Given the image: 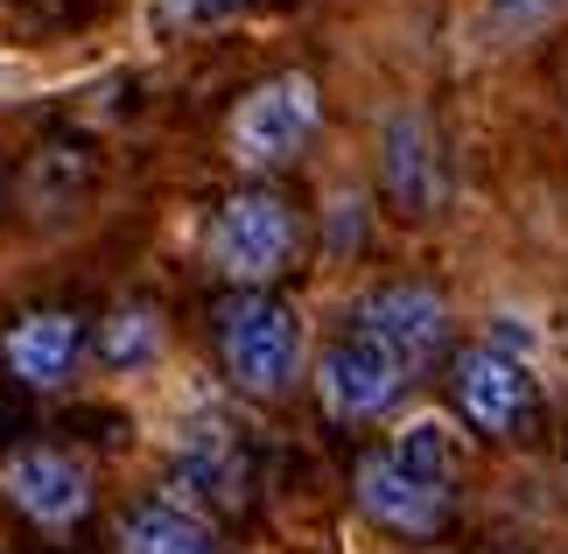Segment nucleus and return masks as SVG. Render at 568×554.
Masks as SVG:
<instances>
[{
  "mask_svg": "<svg viewBox=\"0 0 568 554\" xmlns=\"http://www.w3.org/2000/svg\"><path fill=\"white\" fill-rule=\"evenodd\" d=\"M352 330H365L373 344H386L407 372H428V359L449 344V302L428 281H386L358 302Z\"/></svg>",
  "mask_w": 568,
  "mask_h": 554,
  "instance_id": "obj_6",
  "label": "nucleus"
},
{
  "mask_svg": "<svg viewBox=\"0 0 568 554\" xmlns=\"http://www.w3.org/2000/svg\"><path fill=\"white\" fill-rule=\"evenodd\" d=\"M120 554H225L204 520H190L169 498H141L120 513Z\"/></svg>",
  "mask_w": 568,
  "mask_h": 554,
  "instance_id": "obj_11",
  "label": "nucleus"
},
{
  "mask_svg": "<svg viewBox=\"0 0 568 554\" xmlns=\"http://www.w3.org/2000/svg\"><path fill=\"white\" fill-rule=\"evenodd\" d=\"M352 484H358V505L386 526V534L435 541L449 526V492H435V484H422L414 471H400L393 450H365L358 471H352Z\"/></svg>",
  "mask_w": 568,
  "mask_h": 554,
  "instance_id": "obj_8",
  "label": "nucleus"
},
{
  "mask_svg": "<svg viewBox=\"0 0 568 554\" xmlns=\"http://www.w3.org/2000/svg\"><path fill=\"white\" fill-rule=\"evenodd\" d=\"M217 359L253 401H281L302 372V316L267 288H232L217 302Z\"/></svg>",
  "mask_w": 568,
  "mask_h": 554,
  "instance_id": "obj_1",
  "label": "nucleus"
},
{
  "mask_svg": "<svg viewBox=\"0 0 568 554\" xmlns=\"http://www.w3.org/2000/svg\"><path fill=\"white\" fill-rule=\"evenodd\" d=\"M176 484L183 492H196V498H225V505H239V492H246V471H239V456H232V442H225V429H211L196 450L176 463Z\"/></svg>",
  "mask_w": 568,
  "mask_h": 554,
  "instance_id": "obj_14",
  "label": "nucleus"
},
{
  "mask_svg": "<svg viewBox=\"0 0 568 554\" xmlns=\"http://www.w3.org/2000/svg\"><path fill=\"white\" fill-rule=\"evenodd\" d=\"M561 8H568V0H485V36L491 42H519V36L548 29Z\"/></svg>",
  "mask_w": 568,
  "mask_h": 554,
  "instance_id": "obj_15",
  "label": "nucleus"
},
{
  "mask_svg": "<svg viewBox=\"0 0 568 554\" xmlns=\"http://www.w3.org/2000/svg\"><path fill=\"white\" fill-rule=\"evenodd\" d=\"M239 8V0H148V21L162 36H196V29H217Z\"/></svg>",
  "mask_w": 568,
  "mask_h": 554,
  "instance_id": "obj_16",
  "label": "nucleus"
},
{
  "mask_svg": "<svg viewBox=\"0 0 568 554\" xmlns=\"http://www.w3.org/2000/svg\"><path fill=\"white\" fill-rule=\"evenodd\" d=\"M407 380L414 372L393 359L386 344L365 338V330H344V338L323 351V365H316V393H323V407H331L337 421H379L407 393Z\"/></svg>",
  "mask_w": 568,
  "mask_h": 554,
  "instance_id": "obj_5",
  "label": "nucleus"
},
{
  "mask_svg": "<svg viewBox=\"0 0 568 554\" xmlns=\"http://www.w3.org/2000/svg\"><path fill=\"white\" fill-rule=\"evenodd\" d=\"M78 351H84V323L71 316V309H36V316H21L8 338H0V359H8V372L21 386L50 393L78 372Z\"/></svg>",
  "mask_w": 568,
  "mask_h": 554,
  "instance_id": "obj_10",
  "label": "nucleus"
},
{
  "mask_svg": "<svg viewBox=\"0 0 568 554\" xmlns=\"http://www.w3.org/2000/svg\"><path fill=\"white\" fill-rule=\"evenodd\" d=\"M534 372L513 359L506 344H477L456 359V407H464L470 429H485V435H513V429H527V414H534Z\"/></svg>",
  "mask_w": 568,
  "mask_h": 554,
  "instance_id": "obj_7",
  "label": "nucleus"
},
{
  "mask_svg": "<svg viewBox=\"0 0 568 554\" xmlns=\"http://www.w3.org/2000/svg\"><path fill=\"white\" fill-rule=\"evenodd\" d=\"M393 463L414 471L422 484H435V492H449L456 471H464V442H456V429L443 414H414L407 429L393 435Z\"/></svg>",
  "mask_w": 568,
  "mask_h": 554,
  "instance_id": "obj_12",
  "label": "nucleus"
},
{
  "mask_svg": "<svg viewBox=\"0 0 568 554\" xmlns=\"http://www.w3.org/2000/svg\"><path fill=\"white\" fill-rule=\"evenodd\" d=\"M0 492L14 498L21 520L63 534V526H78L84 505H92V471H84L71 450H57V442H14V450L0 456Z\"/></svg>",
  "mask_w": 568,
  "mask_h": 554,
  "instance_id": "obj_4",
  "label": "nucleus"
},
{
  "mask_svg": "<svg viewBox=\"0 0 568 554\" xmlns=\"http://www.w3.org/2000/svg\"><path fill=\"white\" fill-rule=\"evenodd\" d=\"M162 359V316L155 309H113L99 323V365L105 372H141Z\"/></svg>",
  "mask_w": 568,
  "mask_h": 554,
  "instance_id": "obj_13",
  "label": "nucleus"
},
{
  "mask_svg": "<svg viewBox=\"0 0 568 554\" xmlns=\"http://www.w3.org/2000/svg\"><path fill=\"white\" fill-rule=\"evenodd\" d=\"M379 183H386V197H393L407 218L443 211V197H449L443 141H435V127H428L422 113H393V120L379 127Z\"/></svg>",
  "mask_w": 568,
  "mask_h": 554,
  "instance_id": "obj_9",
  "label": "nucleus"
},
{
  "mask_svg": "<svg viewBox=\"0 0 568 554\" xmlns=\"http://www.w3.org/2000/svg\"><path fill=\"white\" fill-rule=\"evenodd\" d=\"M316 127H323V84L310 71H281V78L253 84V92L232 105L225 148L246 169H281V162H295V154L310 148Z\"/></svg>",
  "mask_w": 568,
  "mask_h": 554,
  "instance_id": "obj_3",
  "label": "nucleus"
},
{
  "mask_svg": "<svg viewBox=\"0 0 568 554\" xmlns=\"http://www.w3.org/2000/svg\"><path fill=\"white\" fill-rule=\"evenodd\" d=\"M295 246H302V225L281 190H239L211 218V268L232 288H274L288 274Z\"/></svg>",
  "mask_w": 568,
  "mask_h": 554,
  "instance_id": "obj_2",
  "label": "nucleus"
}]
</instances>
